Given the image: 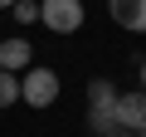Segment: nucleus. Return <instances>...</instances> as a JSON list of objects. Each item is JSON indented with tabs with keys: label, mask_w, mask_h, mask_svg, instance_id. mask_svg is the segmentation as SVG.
<instances>
[{
	"label": "nucleus",
	"mask_w": 146,
	"mask_h": 137,
	"mask_svg": "<svg viewBox=\"0 0 146 137\" xmlns=\"http://www.w3.org/2000/svg\"><path fill=\"white\" fill-rule=\"evenodd\" d=\"M141 93H146V59H141Z\"/></svg>",
	"instance_id": "nucleus-11"
},
{
	"label": "nucleus",
	"mask_w": 146,
	"mask_h": 137,
	"mask_svg": "<svg viewBox=\"0 0 146 137\" xmlns=\"http://www.w3.org/2000/svg\"><path fill=\"white\" fill-rule=\"evenodd\" d=\"M107 137H136V132H131V127H122V122H117V127H112V132H107Z\"/></svg>",
	"instance_id": "nucleus-10"
},
{
	"label": "nucleus",
	"mask_w": 146,
	"mask_h": 137,
	"mask_svg": "<svg viewBox=\"0 0 146 137\" xmlns=\"http://www.w3.org/2000/svg\"><path fill=\"white\" fill-rule=\"evenodd\" d=\"M117 122L122 127H131V132H146V93L136 88V93H117Z\"/></svg>",
	"instance_id": "nucleus-3"
},
{
	"label": "nucleus",
	"mask_w": 146,
	"mask_h": 137,
	"mask_svg": "<svg viewBox=\"0 0 146 137\" xmlns=\"http://www.w3.org/2000/svg\"><path fill=\"white\" fill-rule=\"evenodd\" d=\"M88 108H117V83L112 79H93L88 83Z\"/></svg>",
	"instance_id": "nucleus-6"
},
{
	"label": "nucleus",
	"mask_w": 146,
	"mask_h": 137,
	"mask_svg": "<svg viewBox=\"0 0 146 137\" xmlns=\"http://www.w3.org/2000/svg\"><path fill=\"white\" fill-rule=\"evenodd\" d=\"M10 5H15V0H0V10H10Z\"/></svg>",
	"instance_id": "nucleus-12"
},
{
	"label": "nucleus",
	"mask_w": 146,
	"mask_h": 137,
	"mask_svg": "<svg viewBox=\"0 0 146 137\" xmlns=\"http://www.w3.org/2000/svg\"><path fill=\"white\" fill-rule=\"evenodd\" d=\"M112 127H117V113L112 108H88V132L93 137H107Z\"/></svg>",
	"instance_id": "nucleus-7"
},
{
	"label": "nucleus",
	"mask_w": 146,
	"mask_h": 137,
	"mask_svg": "<svg viewBox=\"0 0 146 137\" xmlns=\"http://www.w3.org/2000/svg\"><path fill=\"white\" fill-rule=\"evenodd\" d=\"M10 10H15V20H20V25H39V0H15Z\"/></svg>",
	"instance_id": "nucleus-9"
},
{
	"label": "nucleus",
	"mask_w": 146,
	"mask_h": 137,
	"mask_svg": "<svg viewBox=\"0 0 146 137\" xmlns=\"http://www.w3.org/2000/svg\"><path fill=\"white\" fill-rule=\"evenodd\" d=\"M39 25L49 34H78L83 25V0H39Z\"/></svg>",
	"instance_id": "nucleus-2"
},
{
	"label": "nucleus",
	"mask_w": 146,
	"mask_h": 137,
	"mask_svg": "<svg viewBox=\"0 0 146 137\" xmlns=\"http://www.w3.org/2000/svg\"><path fill=\"white\" fill-rule=\"evenodd\" d=\"M29 59H34V49H29V39H0V68L5 74H25L29 68Z\"/></svg>",
	"instance_id": "nucleus-5"
},
{
	"label": "nucleus",
	"mask_w": 146,
	"mask_h": 137,
	"mask_svg": "<svg viewBox=\"0 0 146 137\" xmlns=\"http://www.w3.org/2000/svg\"><path fill=\"white\" fill-rule=\"evenodd\" d=\"M20 103H29V108H54V103H58V74L44 68V64H29L25 79H20Z\"/></svg>",
	"instance_id": "nucleus-1"
},
{
	"label": "nucleus",
	"mask_w": 146,
	"mask_h": 137,
	"mask_svg": "<svg viewBox=\"0 0 146 137\" xmlns=\"http://www.w3.org/2000/svg\"><path fill=\"white\" fill-rule=\"evenodd\" d=\"M107 15L131 30V34H146V0H107Z\"/></svg>",
	"instance_id": "nucleus-4"
},
{
	"label": "nucleus",
	"mask_w": 146,
	"mask_h": 137,
	"mask_svg": "<svg viewBox=\"0 0 146 137\" xmlns=\"http://www.w3.org/2000/svg\"><path fill=\"white\" fill-rule=\"evenodd\" d=\"M10 103H20V74L0 68V108H10Z\"/></svg>",
	"instance_id": "nucleus-8"
}]
</instances>
